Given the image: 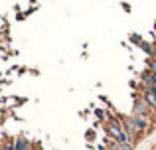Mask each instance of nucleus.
Here are the masks:
<instances>
[{"mask_svg":"<svg viewBox=\"0 0 156 150\" xmlns=\"http://www.w3.org/2000/svg\"><path fill=\"white\" fill-rule=\"evenodd\" d=\"M121 144V150H133V142H119Z\"/></svg>","mask_w":156,"mask_h":150,"instance_id":"0eeeda50","label":"nucleus"},{"mask_svg":"<svg viewBox=\"0 0 156 150\" xmlns=\"http://www.w3.org/2000/svg\"><path fill=\"white\" fill-rule=\"evenodd\" d=\"M150 89H152V91L156 93V81H152V83H150Z\"/></svg>","mask_w":156,"mask_h":150,"instance_id":"1a4fd4ad","label":"nucleus"},{"mask_svg":"<svg viewBox=\"0 0 156 150\" xmlns=\"http://www.w3.org/2000/svg\"><path fill=\"white\" fill-rule=\"evenodd\" d=\"M4 150H16V146H14V144H8V146L4 148Z\"/></svg>","mask_w":156,"mask_h":150,"instance_id":"6e6552de","label":"nucleus"},{"mask_svg":"<svg viewBox=\"0 0 156 150\" xmlns=\"http://www.w3.org/2000/svg\"><path fill=\"white\" fill-rule=\"evenodd\" d=\"M14 146H16V150H28L30 142H28V140H24V138H18V140L14 142Z\"/></svg>","mask_w":156,"mask_h":150,"instance_id":"39448f33","label":"nucleus"},{"mask_svg":"<svg viewBox=\"0 0 156 150\" xmlns=\"http://www.w3.org/2000/svg\"><path fill=\"white\" fill-rule=\"evenodd\" d=\"M142 97H144V101H146V103H148V107L150 109H152V111L156 113V93L152 91V89H146V91H144V95H142Z\"/></svg>","mask_w":156,"mask_h":150,"instance_id":"7ed1b4c3","label":"nucleus"},{"mask_svg":"<svg viewBox=\"0 0 156 150\" xmlns=\"http://www.w3.org/2000/svg\"><path fill=\"white\" fill-rule=\"evenodd\" d=\"M122 128H125V132H129L130 136H140L142 134V132L138 131V127H136L133 117H130V119H122Z\"/></svg>","mask_w":156,"mask_h":150,"instance_id":"f257e3e1","label":"nucleus"},{"mask_svg":"<svg viewBox=\"0 0 156 150\" xmlns=\"http://www.w3.org/2000/svg\"><path fill=\"white\" fill-rule=\"evenodd\" d=\"M150 111H152V109L148 107V103L144 101V97H142V99H138L136 103H134V115H138V117H148Z\"/></svg>","mask_w":156,"mask_h":150,"instance_id":"f03ea898","label":"nucleus"},{"mask_svg":"<svg viewBox=\"0 0 156 150\" xmlns=\"http://www.w3.org/2000/svg\"><path fill=\"white\" fill-rule=\"evenodd\" d=\"M133 119H134V123H136V127H138V131H140V132H144L146 128H148V120H146V117H138V115H134Z\"/></svg>","mask_w":156,"mask_h":150,"instance_id":"20e7f679","label":"nucleus"},{"mask_svg":"<svg viewBox=\"0 0 156 150\" xmlns=\"http://www.w3.org/2000/svg\"><path fill=\"white\" fill-rule=\"evenodd\" d=\"M146 61H148V69L152 71V73H156V59L154 58H148Z\"/></svg>","mask_w":156,"mask_h":150,"instance_id":"423d86ee","label":"nucleus"}]
</instances>
